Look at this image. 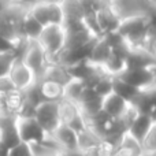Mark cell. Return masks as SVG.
I'll return each instance as SVG.
<instances>
[{"label": "cell", "mask_w": 156, "mask_h": 156, "mask_svg": "<svg viewBox=\"0 0 156 156\" xmlns=\"http://www.w3.org/2000/svg\"><path fill=\"white\" fill-rule=\"evenodd\" d=\"M37 43L45 51L49 65L55 63L58 55L65 49L66 45V32L62 25H49L44 26Z\"/></svg>", "instance_id": "1"}, {"label": "cell", "mask_w": 156, "mask_h": 156, "mask_svg": "<svg viewBox=\"0 0 156 156\" xmlns=\"http://www.w3.org/2000/svg\"><path fill=\"white\" fill-rule=\"evenodd\" d=\"M33 118L38 122V125L43 127V130L47 134L51 136L58 129V126L62 123L59 101H54V100H43V101H40L34 108Z\"/></svg>", "instance_id": "2"}, {"label": "cell", "mask_w": 156, "mask_h": 156, "mask_svg": "<svg viewBox=\"0 0 156 156\" xmlns=\"http://www.w3.org/2000/svg\"><path fill=\"white\" fill-rule=\"evenodd\" d=\"M21 58L26 66L32 70V73L34 74L36 81H38L41 77L44 76L47 67H48L49 62L48 58H47V54L41 45L37 43V41H27L25 44L23 49H22Z\"/></svg>", "instance_id": "3"}, {"label": "cell", "mask_w": 156, "mask_h": 156, "mask_svg": "<svg viewBox=\"0 0 156 156\" xmlns=\"http://www.w3.org/2000/svg\"><path fill=\"white\" fill-rule=\"evenodd\" d=\"M16 130L19 140L30 145L43 144L49 138L33 116H16Z\"/></svg>", "instance_id": "4"}, {"label": "cell", "mask_w": 156, "mask_h": 156, "mask_svg": "<svg viewBox=\"0 0 156 156\" xmlns=\"http://www.w3.org/2000/svg\"><path fill=\"white\" fill-rule=\"evenodd\" d=\"M27 11H29L43 26L62 25L63 19H65L62 4H56V3L37 2V3H34Z\"/></svg>", "instance_id": "5"}, {"label": "cell", "mask_w": 156, "mask_h": 156, "mask_svg": "<svg viewBox=\"0 0 156 156\" xmlns=\"http://www.w3.org/2000/svg\"><path fill=\"white\" fill-rule=\"evenodd\" d=\"M7 77L10 80L11 85L14 86V89L22 90V92L27 90L30 86L37 82L34 74L32 73V70L27 67L26 63L21 58H16L15 59V62L11 66V70Z\"/></svg>", "instance_id": "6"}, {"label": "cell", "mask_w": 156, "mask_h": 156, "mask_svg": "<svg viewBox=\"0 0 156 156\" xmlns=\"http://www.w3.org/2000/svg\"><path fill=\"white\" fill-rule=\"evenodd\" d=\"M93 18L100 37L108 34V33L116 32L119 27V22H121V15L118 14V11L114 7H105V5H103L94 14Z\"/></svg>", "instance_id": "7"}, {"label": "cell", "mask_w": 156, "mask_h": 156, "mask_svg": "<svg viewBox=\"0 0 156 156\" xmlns=\"http://www.w3.org/2000/svg\"><path fill=\"white\" fill-rule=\"evenodd\" d=\"M49 137L55 141L58 148L62 151H80L78 147V133L73 127H70L66 123H60L58 129L52 133Z\"/></svg>", "instance_id": "8"}, {"label": "cell", "mask_w": 156, "mask_h": 156, "mask_svg": "<svg viewBox=\"0 0 156 156\" xmlns=\"http://www.w3.org/2000/svg\"><path fill=\"white\" fill-rule=\"evenodd\" d=\"M130 101L125 100L118 93L112 92V93L107 94L105 97L101 99V111H104L108 116L114 119H118L123 115V112L127 110Z\"/></svg>", "instance_id": "9"}, {"label": "cell", "mask_w": 156, "mask_h": 156, "mask_svg": "<svg viewBox=\"0 0 156 156\" xmlns=\"http://www.w3.org/2000/svg\"><path fill=\"white\" fill-rule=\"evenodd\" d=\"M0 141L8 148L21 141L16 130V116H0Z\"/></svg>", "instance_id": "10"}, {"label": "cell", "mask_w": 156, "mask_h": 156, "mask_svg": "<svg viewBox=\"0 0 156 156\" xmlns=\"http://www.w3.org/2000/svg\"><path fill=\"white\" fill-rule=\"evenodd\" d=\"M100 70L104 74L111 77H119L127 70V59L126 54L112 51V54L108 56V59L101 65Z\"/></svg>", "instance_id": "11"}, {"label": "cell", "mask_w": 156, "mask_h": 156, "mask_svg": "<svg viewBox=\"0 0 156 156\" xmlns=\"http://www.w3.org/2000/svg\"><path fill=\"white\" fill-rule=\"evenodd\" d=\"M111 54H112V48L110 47V44L104 40V37H99L93 41L90 49H89L88 60L93 66L100 69Z\"/></svg>", "instance_id": "12"}, {"label": "cell", "mask_w": 156, "mask_h": 156, "mask_svg": "<svg viewBox=\"0 0 156 156\" xmlns=\"http://www.w3.org/2000/svg\"><path fill=\"white\" fill-rule=\"evenodd\" d=\"M43 25L29 11H25L21 21V36L25 41H37L43 32Z\"/></svg>", "instance_id": "13"}, {"label": "cell", "mask_w": 156, "mask_h": 156, "mask_svg": "<svg viewBox=\"0 0 156 156\" xmlns=\"http://www.w3.org/2000/svg\"><path fill=\"white\" fill-rule=\"evenodd\" d=\"M141 154H143L141 143L126 132L116 144L112 156H138Z\"/></svg>", "instance_id": "14"}, {"label": "cell", "mask_w": 156, "mask_h": 156, "mask_svg": "<svg viewBox=\"0 0 156 156\" xmlns=\"http://www.w3.org/2000/svg\"><path fill=\"white\" fill-rule=\"evenodd\" d=\"M86 82L81 78L71 77L67 82L63 85V96L62 100H66L69 103H73V104L78 105L81 97H82L83 90L86 89Z\"/></svg>", "instance_id": "15"}, {"label": "cell", "mask_w": 156, "mask_h": 156, "mask_svg": "<svg viewBox=\"0 0 156 156\" xmlns=\"http://www.w3.org/2000/svg\"><path fill=\"white\" fill-rule=\"evenodd\" d=\"M37 88L40 92L43 100H54V101H60L63 96V85L56 81L41 78L37 81Z\"/></svg>", "instance_id": "16"}, {"label": "cell", "mask_w": 156, "mask_h": 156, "mask_svg": "<svg viewBox=\"0 0 156 156\" xmlns=\"http://www.w3.org/2000/svg\"><path fill=\"white\" fill-rule=\"evenodd\" d=\"M152 122L154 121H152V118L149 116V114L138 112L137 115L134 116V119L132 121V123H130L129 129H127V133L141 143L143 138L145 137V134L148 133Z\"/></svg>", "instance_id": "17"}, {"label": "cell", "mask_w": 156, "mask_h": 156, "mask_svg": "<svg viewBox=\"0 0 156 156\" xmlns=\"http://www.w3.org/2000/svg\"><path fill=\"white\" fill-rule=\"evenodd\" d=\"M114 92L118 93L119 96H122L125 100H127V101H132V100L137 96V93L140 90L136 89L134 86L129 85L127 82H125V81L121 80L119 77H115L114 78Z\"/></svg>", "instance_id": "18"}, {"label": "cell", "mask_w": 156, "mask_h": 156, "mask_svg": "<svg viewBox=\"0 0 156 156\" xmlns=\"http://www.w3.org/2000/svg\"><path fill=\"white\" fill-rule=\"evenodd\" d=\"M141 148L143 152L149 156L156 155V122H152L148 133L141 141Z\"/></svg>", "instance_id": "19"}, {"label": "cell", "mask_w": 156, "mask_h": 156, "mask_svg": "<svg viewBox=\"0 0 156 156\" xmlns=\"http://www.w3.org/2000/svg\"><path fill=\"white\" fill-rule=\"evenodd\" d=\"M18 56L15 51H5L0 52V78H4L8 76L11 70V66L15 62V59Z\"/></svg>", "instance_id": "20"}, {"label": "cell", "mask_w": 156, "mask_h": 156, "mask_svg": "<svg viewBox=\"0 0 156 156\" xmlns=\"http://www.w3.org/2000/svg\"><path fill=\"white\" fill-rule=\"evenodd\" d=\"M77 2H78V5H80V10L82 12L83 18L85 16L94 15L103 7L100 0H77Z\"/></svg>", "instance_id": "21"}, {"label": "cell", "mask_w": 156, "mask_h": 156, "mask_svg": "<svg viewBox=\"0 0 156 156\" xmlns=\"http://www.w3.org/2000/svg\"><path fill=\"white\" fill-rule=\"evenodd\" d=\"M8 156H34V154H33V148L30 144L19 141L18 144L10 148Z\"/></svg>", "instance_id": "22"}, {"label": "cell", "mask_w": 156, "mask_h": 156, "mask_svg": "<svg viewBox=\"0 0 156 156\" xmlns=\"http://www.w3.org/2000/svg\"><path fill=\"white\" fill-rule=\"evenodd\" d=\"M5 51H15V45L12 43H10L8 40H5V38L0 37V52H5Z\"/></svg>", "instance_id": "23"}, {"label": "cell", "mask_w": 156, "mask_h": 156, "mask_svg": "<svg viewBox=\"0 0 156 156\" xmlns=\"http://www.w3.org/2000/svg\"><path fill=\"white\" fill-rule=\"evenodd\" d=\"M54 156H85V155H83L81 151L70 152V151H62V149H59V151L55 152Z\"/></svg>", "instance_id": "24"}, {"label": "cell", "mask_w": 156, "mask_h": 156, "mask_svg": "<svg viewBox=\"0 0 156 156\" xmlns=\"http://www.w3.org/2000/svg\"><path fill=\"white\" fill-rule=\"evenodd\" d=\"M144 3H145V5L148 7L149 11L156 12V0H144Z\"/></svg>", "instance_id": "25"}, {"label": "cell", "mask_w": 156, "mask_h": 156, "mask_svg": "<svg viewBox=\"0 0 156 156\" xmlns=\"http://www.w3.org/2000/svg\"><path fill=\"white\" fill-rule=\"evenodd\" d=\"M100 2H101V4L105 5V7H115L121 0H100Z\"/></svg>", "instance_id": "26"}, {"label": "cell", "mask_w": 156, "mask_h": 156, "mask_svg": "<svg viewBox=\"0 0 156 156\" xmlns=\"http://www.w3.org/2000/svg\"><path fill=\"white\" fill-rule=\"evenodd\" d=\"M8 151H10V148L0 141V156H8Z\"/></svg>", "instance_id": "27"}, {"label": "cell", "mask_w": 156, "mask_h": 156, "mask_svg": "<svg viewBox=\"0 0 156 156\" xmlns=\"http://www.w3.org/2000/svg\"><path fill=\"white\" fill-rule=\"evenodd\" d=\"M8 4H10V0H0V11L4 10Z\"/></svg>", "instance_id": "28"}, {"label": "cell", "mask_w": 156, "mask_h": 156, "mask_svg": "<svg viewBox=\"0 0 156 156\" xmlns=\"http://www.w3.org/2000/svg\"><path fill=\"white\" fill-rule=\"evenodd\" d=\"M37 2H44V3H56V4H60L62 0H37Z\"/></svg>", "instance_id": "29"}, {"label": "cell", "mask_w": 156, "mask_h": 156, "mask_svg": "<svg viewBox=\"0 0 156 156\" xmlns=\"http://www.w3.org/2000/svg\"><path fill=\"white\" fill-rule=\"evenodd\" d=\"M154 58H155V60H156V44H155V48H154Z\"/></svg>", "instance_id": "30"}, {"label": "cell", "mask_w": 156, "mask_h": 156, "mask_svg": "<svg viewBox=\"0 0 156 156\" xmlns=\"http://www.w3.org/2000/svg\"><path fill=\"white\" fill-rule=\"evenodd\" d=\"M138 156H149V155H147V154H144V152H143V154H141V155H138Z\"/></svg>", "instance_id": "31"}]
</instances>
